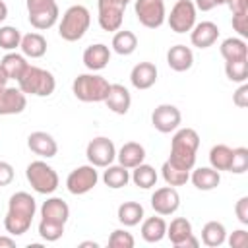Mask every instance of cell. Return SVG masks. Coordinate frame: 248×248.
<instances>
[{
  "instance_id": "cell-1",
  "label": "cell",
  "mask_w": 248,
  "mask_h": 248,
  "mask_svg": "<svg viewBox=\"0 0 248 248\" xmlns=\"http://www.w3.org/2000/svg\"><path fill=\"white\" fill-rule=\"evenodd\" d=\"M37 211V202L27 192H16L10 196L8 213L4 217V229L12 236H21L29 231Z\"/></svg>"
},
{
  "instance_id": "cell-2",
  "label": "cell",
  "mask_w": 248,
  "mask_h": 248,
  "mask_svg": "<svg viewBox=\"0 0 248 248\" xmlns=\"http://www.w3.org/2000/svg\"><path fill=\"white\" fill-rule=\"evenodd\" d=\"M200 147V136L194 128H176L170 140V157L169 161L180 169L192 170L196 165V153Z\"/></svg>"
},
{
  "instance_id": "cell-3",
  "label": "cell",
  "mask_w": 248,
  "mask_h": 248,
  "mask_svg": "<svg viewBox=\"0 0 248 248\" xmlns=\"http://www.w3.org/2000/svg\"><path fill=\"white\" fill-rule=\"evenodd\" d=\"M89 23H91V14L85 6H81V4L70 6L62 14V19L58 25V35L68 43H76L87 33Z\"/></svg>"
},
{
  "instance_id": "cell-4",
  "label": "cell",
  "mask_w": 248,
  "mask_h": 248,
  "mask_svg": "<svg viewBox=\"0 0 248 248\" xmlns=\"http://www.w3.org/2000/svg\"><path fill=\"white\" fill-rule=\"evenodd\" d=\"M17 87L25 95H35V97H48L56 89V79L54 76L39 66H27L21 78L17 79Z\"/></svg>"
},
{
  "instance_id": "cell-5",
  "label": "cell",
  "mask_w": 248,
  "mask_h": 248,
  "mask_svg": "<svg viewBox=\"0 0 248 248\" xmlns=\"http://www.w3.org/2000/svg\"><path fill=\"white\" fill-rule=\"evenodd\" d=\"M108 85L110 83L99 74H79L72 83V91L76 99L83 103H101L108 93Z\"/></svg>"
},
{
  "instance_id": "cell-6",
  "label": "cell",
  "mask_w": 248,
  "mask_h": 248,
  "mask_svg": "<svg viewBox=\"0 0 248 248\" xmlns=\"http://www.w3.org/2000/svg\"><path fill=\"white\" fill-rule=\"evenodd\" d=\"M25 178H27V182L31 184V188L37 194H45V196L52 194L60 184L56 170L50 165H46L45 161L29 163L27 169H25Z\"/></svg>"
},
{
  "instance_id": "cell-7",
  "label": "cell",
  "mask_w": 248,
  "mask_h": 248,
  "mask_svg": "<svg viewBox=\"0 0 248 248\" xmlns=\"http://www.w3.org/2000/svg\"><path fill=\"white\" fill-rule=\"evenodd\" d=\"M25 4H27L29 23L35 29L45 31V29H50L58 21L60 10H58L56 0H25Z\"/></svg>"
},
{
  "instance_id": "cell-8",
  "label": "cell",
  "mask_w": 248,
  "mask_h": 248,
  "mask_svg": "<svg viewBox=\"0 0 248 248\" xmlns=\"http://www.w3.org/2000/svg\"><path fill=\"white\" fill-rule=\"evenodd\" d=\"M134 12H136L138 21L147 29H157L167 19L165 0H136Z\"/></svg>"
},
{
  "instance_id": "cell-9",
  "label": "cell",
  "mask_w": 248,
  "mask_h": 248,
  "mask_svg": "<svg viewBox=\"0 0 248 248\" xmlns=\"http://www.w3.org/2000/svg\"><path fill=\"white\" fill-rule=\"evenodd\" d=\"M85 155H87L89 165H93L95 169L97 167L105 169V167L112 165V161L116 159V147H114L112 140H108L105 136H99V138H93L87 143Z\"/></svg>"
},
{
  "instance_id": "cell-10",
  "label": "cell",
  "mask_w": 248,
  "mask_h": 248,
  "mask_svg": "<svg viewBox=\"0 0 248 248\" xmlns=\"http://www.w3.org/2000/svg\"><path fill=\"white\" fill-rule=\"evenodd\" d=\"M99 10V25L103 31H118L124 21V10L126 4L122 0H99L97 2Z\"/></svg>"
},
{
  "instance_id": "cell-11",
  "label": "cell",
  "mask_w": 248,
  "mask_h": 248,
  "mask_svg": "<svg viewBox=\"0 0 248 248\" xmlns=\"http://www.w3.org/2000/svg\"><path fill=\"white\" fill-rule=\"evenodd\" d=\"M97 180H99V174H97L95 167L93 165H81L68 174L66 188L74 196H83L97 186Z\"/></svg>"
},
{
  "instance_id": "cell-12",
  "label": "cell",
  "mask_w": 248,
  "mask_h": 248,
  "mask_svg": "<svg viewBox=\"0 0 248 248\" xmlns=\"http://www.w3.org/2000/svg\"><path fill=\"white\" fill-rule=\"evenodd\" d=\"M170 29L174 33H186V31H192V27L196 25V6L192 0H178L169 17H167Z\"/></svg>"
},
{
  "instance_id": "cell-13",
  "label": "cell",
  "mask_w": 248,
  "mask_h": 248,
  "mask_svg": "<svg viewBox=\"0 0 248 248\" xmlns=\"http://www.w3.org/2000/svg\"><path fill=\"white\" fill-rule=\"evenodd\" d=\"M180 120H182L180 110L174 105H169V103H163V105L155 107L153 112H151V124L161 134L174 132L180 126Z\"/></svg>"
},
{
  "instance_id": "cell-14",
  "label": "cell",
  "mask_w": 248,
  "mask_h": 248,
  "mask_svg": "<svg viewBox=\"0 0 248 248\" xmlns=\"http://www.w3.org/2000/svg\"><path fill=\"white\" fill-rule=\"evenodd\" d=\"M151 207L157 215H172L178 207H180V196L176 192L174 186H163V188H157L151 196Z\"/></svg>"
},
{
  "instance_id": "cell-15",
  "label": "cell",
  "mask_w": 248,
  "mask_h": 248,
  "mask_svg": "<svg viewBox=\"0 0 248 248\" xmlns=\"http://www.w3.org/2000/svg\"><path fill=\"white\" fill-rule=\"evenodd\" d=\"M27 107V95L19 87H4L0 89V116L19 114Z\"/></svg>"
},
{
  "instance_id": "cell-16",
  "label": "cell",
  "mask_w": 248,
  "mask_h": 248,
  "mask_svg": "<svg viewBox=\"0 0 248 248\" xmlns=\"http://www.w3.org/2000/svg\"><path fill=\"white\" fill-rule=\"evenodd\" d=\"M27 147L35 153V155H39V157H45V159H50V157H54L56 153H58V143H56V140L50 136V134H46V132H31L29 136H27Z\"/></svg>"
},
{
  "instance_id": "cell-17",
  "label": "cell",
  "mask_w": 248,
  "mask_h": 248,
  "mask_svg": "<svg viewBox=\"0 0 248 248\" xmlns=\"http://www.w3.org/2000/svg\"><path fill=\"white\" fill-rule=\"evenodd\" d=\"M105 105L114 114H126L130 110V105H132L130 91L120 83H110L108 85V93L105 97Z\"/></svg>"
},
{
  "instance_id": "cell-18",
  "label": "cell",
  "mask_w": 248,
  "mask_h": 248,
  "mask_svg": "<svg viewBox=\"0 0 248 248\" xmlns=\"http://www.w3.org/2000/svg\"><path fill=\"white\" fill-rule=\"evenodd\" d=\"M219 39V27L213 21H202L196 23L190 31V41L198 48H209Z\"/></svg>"
},
{
  "instance_id": "cell-19",
  "label": "cell",
  "mask_w": 248,
  "mask_h": 248,
  "mask_svg": "<svg viewBox=\"0 0 248 248\" xmlns=\"http://www.w3.org/2000/svg\"><path fill=\"white\" fill-rule=\"evenodd\" d=\"M130 81L136 89L143 91L155 85L157 81V66L153 62H140L130 72Z\"/></svg>"
},
{
  "instance_id": "cell-20",
  "label": "cell",
  "mask_w": 248,
  "mask_h": 248,
  "mask_svg": "<svg viewBox=\"0 0 248 248\" xmlns=\"http://www.w3.org/2000/svg\"><path fill=\"white\" fill-rule=\"evenodd\" d=\"M68 217H70V207H68V203L62 198H48L46 202H43V205H41V219L66 225Z\"/></svg>"
},
{
  "instance_id": "cell-21",
  "label": "cell",
  "mask_w": 248,
  "mask_h": 248,
  "mask_svg": "<svg viewBox=\"0 0 248 248\" xmlns=\"http://www.w3.org/2000/svg\"><path fill=\"white\" fill-rule=\"evenodd\" d=\"M110 62V50L107 45L97 43V45H89L83 50V64L87 70L91 72H99L103 68H107V64Z\"/></svg>"
},
{
  "instance_id": "cell-22",
  "label": "cell",
  "mask_w": 248,
  "mask_h": 248,
  "mask_svg": "<svg viewBox=\"0 0 248 248\" xmlns=\"http://www.w3.org/2000/svg\"><path fill=\"white\" fill-rule=\"evenodd\" d=\"M167 64L174 72H186L194 64V52L186 45H174L167 52Z\"/></svg>"
},
{
  "instance_id": "cell-23",
  "label": "cell",
  "mask_w": 248,
  "mask_h": 248,
  "mask_svg": "<svg viewBox=\"0 0 248 248\" xmlns=\"http://www.w3.org/2000/svg\"><path fill=\"white\" fill-rule=\"evenodd\" d=\"M116 159L118 165L126 167V169H134L140 163H143L145 159V147L138 141H126L118 151H116Z\"/></svg>"
},
{
  "instance_id": "cell-24",
  "label": "cell",
  "mask_w": 248,
  "mask_h": 248,
  "mask_svg": "<svg viewBox=\"0 0 248 248\" xmlns=\"http://www.w3.org/2000/svg\"><path fill=\"white\" fill-rule=\"evenodd\" d=\"M19 48H21V54L27 56V58H41L46 52V39L41 33L21 35Z\"/></svg>"
},
{
  "instance_id": "cell-25",
  "label": "cell",
  "mask_w": 248,
  "mask_h": 248,
  "mask_svg": "<svg viewBox=\"0 0 248 248\" xmlns=\"http://www.w3.org/2000/svg\"><path fill=\"white\" fill-rule=\"evenodd\" d=\"M167 236V223L163 217H147L141 223V238L149 244L161 242Z\"/></svg>"
},
{
  "instance_id": "cell-26",
  "label": "cell",
  "mask_w": 248,
  "mask_h": 248,
  "mask_svg": "<svg viewBox=\"0 0 248 248\" xmlns=\"http://www.w3.org/2000/svg\"><path fill=\"white\" fill-rule=\"evenodd\" d=\"M219 52H221V56L225 58V62L248 58L246 41L240 39V37H229V39H225V41L221 43V46H219Z\"/></svg>"
},
{
  "instance_id": "cell-27",
  "label": "cell",
  "mask_w": 248,
  "mask_h": 248,
  "mask_svg": "<svg viewBox=\"0 0 248 248\" xmlns=\"http://www.w3.org/2000/svg\"><path fill=\"white\" fill-rule=\"evenodd\" d=\"M190 180L194 182V186H196L198 190L207 192V190H213V188L219 186L221 174H219V170H215L213 167H200V169H196V170L192 172Z\"/></svg>"
},
{
  "instance_id": "cell-28",
  "label": "cell",
  "mask_w": 248,
  "mask_h": 248,
  "mask_svg": "<svg viewBox=\"0 0 248 248\" xmlns=\"http://www.w3.org/2000/svg\"><path fill=\"white\" fill-rule=\"evenodd\" d=\"M227 240V229L223 223L219 221H207L202 229V242L209 248H217L221 244H225Z\"/></svg>"
},
{
  "instance_id": "cell-29",
  "label": "cell",
  "mask_w": 248,
  "mask_h": 248,
  "mask_svg": "<svg viewBox=\"0 0 248 248\" xmlns=\"http://www.w3.org/2000/svg\"><path fill=\"white\" fill-rule=\"evenodd\" d=\"M116 217L124 227H136L143 219V205L138 202H124L118 205Z\"/></svg>"
},
{
  "instance_id": "cell-30",
  "label": "cell",
  "mask_w": 248,
  "mask_h": 248,
  "mask_svg": "<svg viewBox=\"0 0 248 248\" xmlns=\"http://www.w3.org/2000/svg\"><path fill=\"white\" fill-rule=\"evenodd\" d=\"M0 66H2V70L6 72V76L10 78V79H19L21 78V74L25 72V68L29 66V62L25 60V56L23 54H17V52H8L2 60H0Z\"/></svg>"
},
{
  "instance_id": "cell-31",
  "label": "cell",
  "mask_w": 248,
  "mask_h": 248,
  "mask_svg": "<svg viewBox=\"0 0 248 248\" xmlns=\"http://www.w3.org/2000/svg\"><path fill=\"white\" fill-rule=\"evenodd\" d=\"M192 232V223L186 217H176L170 221V225H167V236L170 238V242L178 248Z\"/></svg>"
},
{
  "instance_id": "cell-32",
  "label": "cell",
  "mask_w": 248,
  "mask_h": 248,
  "mask_svg": "<svg viewBox=\"0 0 248 248\" xmlns=\"http://www.w3.org/2000/svg\"><path fill=\"white\" fill-rule=\"evenodd\" d=\"M107 170L103 172V182L112 188V190H118V188H124L128 182H130V170L122 165H108L105 167Z\"/></svg>"
},
{
  "instance_id": "cell-33",
  "label": "cell",
  "mask_w": 248,
  "mask_h": 248,
  "mask_svg": "<svg viewBox=\"0 0 248 248\" xmlns=\"http://www.w3.org/2000/svg\"><path fill=\"white\" fill-rule=\"evenodd\" d=\"M138 48V37L132 31H116L112 37V50L120 56H130Z\"/></svg>"
},
{
  "instance_id": "cell-34",
  "label": "cell",
  "mask_w": 248,
  "mask_h": 248,
  "mask_svg": "<svg viewBox=\"0 0 248 248\" xmlns=\"http://www.w3.org/2000/svg\"><path fill=\"white\" fill-rule=\"evenodd\" d=\"M130 180L138 186V188H153L157 184V170L151 167V165H145V163H140L138 167H134L132 174H130Z\"/></svg>"
},
{
  "instance_id": "cell-35",
  "label": "cell",
  "mask_w": 248,
  "mask_h": 248,
  "mask_svg": "<svg viewBox=\"0 0 248 248\" xmlns=\"http://www.w3.org/2000/svg\"><path fill=\"white\" fill-rule=\"evenodd\" d=\"M161 176L169 186H182V184H186L190 180V170L180 169V167H176L174 163H170L167 159L163 163V167H161Z\"/></svg>"
},
{
  "instance_id": "cell-36",
  "label": "cell",
  "mask_w": 248,
  "mask_h": 248,
  "mask_svg": "<svg viewBox=\"0 0 248 248\" xmlns=\"http://www.w3.org/2000/svg\"><path fill=\"white\" fill-rule=\"evenodd\" d=\"M232 159V149L225 143H217L209 149V165L215 170H229Z\"/></svg>"
},
{
  "instance_id": "cell-37",
  "label": "cell",
  "mask_w": 248,
  "mask_h": 248,
  "mask_svg": "<svg viewBox=\"0 0 248 248\" xmlns=\"http://www.w3.org/2000/svg\"><path fill=\"white\" fill-rule=\"evenodd\" d=\"M225 74L234 83H244L248 78V58L244 60H231L225 62Z\"/></svg>"
},
{
  "instance_id": "cell-38",
  "label": "cell",
  "mask_w": 248,
  "mask_h": 248,
  "mask_svg": "<svg viewBox=\"0 0 248 248\" xmlns=\"http://www.w3.org/2000/svg\"><path fill=\"white\" fill-rule=\"evenodd\" d=\"M21 43V33L19 29L12 27V25H4L0 27V48L4 50H14L17 48Z\"/></svg>"
},
{
  "instance_id": "cell-39",
  "label": "cell",
  "mask_w": 248,
  "mask_h": 248,
  "mask_svg": "<svg viewBox=\"0 0 248 248\" xmlns=\"http://www.w3.org/2000/svg\"><path fill=\"white\" fill-rule=\"evenodd\" d=\"M39 234H41V238L46 240V242H56V240L64 234V225L41 219V223H39Z\"/></svg>"
},
{
  "instance_id": "cell-40",
  "label": "cell",
  "mask_w": 248,
  "mask_h": 248,
  "mask_svg": "<svg viewBox=\"0 0 248 248\" xmlns=\"http://www.w3.org/2000/svg\"><path fill=\"white\" fill-rule=\"evenodd\" d=\"M246 169H248V149L246 147H234L229 172L242 174V172H246Z\"/></svg>"
},
{
  "instance_id": "cell-41",
  "label": "cell",
  "mask_w": 248,
  "mask_h": 248,
  "mask_svg": "<svg viewBox=\"0 0 248 248\" xmlns=\"http://www.w3.org/2000/svg\"><path fill=\"white\" fill-rule=\"evenodd\" d=\"M134 244H136V240H134L132 232H128L124 229H116L108 236V246L110 248H134Z\"/></svg>"
},
{
  "instance_id": "cell-42",
  "label": "cell",
  "mask_w": 248,
  "mask_h": 248,
  "mask_svg": "<svg viewBox=\"0 0 248 248\" xmlns=\"http://www.w3.org/2000/svg\"><path fill=\"white\" fill-rule=\"evenodd\" d=\"M229 246L231 248H246L248 246V232L244 229H236L229 236Z\"/></svg>"
},
{
  "instance_id": "cell-43",
  "label": "cell",
  "mask_w": 248,
  "mask_h": 248,
  "mask_svg": "<svg viewBox=\"0 0 248 248\" xmlns=\"http://www.w3.org/2000/svg\"><path fill=\"white\" fill-rule=\"evenodd\" d=\"M232 29L240 35V39L248 37V14H236V16H232Z\"/></svg>"
},
{
  "instance_id": "cell-44",
  "label": "cell",
  "mask_w": 248,
  "mask_h": 248,
  "mask_svg": "<svg viewBox=\"0 0 248 248\" xmlns=\"http://www.w3.org/2000/svg\"><path fill=\"white\" fill-rule=\"evenodd\" d=\"M232 103L238 108H246L248 107V85L246 83H240V87L232 93Z\"/></svg>"
},
{
  "instance_id": "cell-45",
  "label": "cell",
  "mask_w": 248,
  "mask_h": 248,
  "mask_svg": "<svg viewBox=\"0 0 248 248\" xmlns=\"http://www.w3.org/2000/svg\"><path fill=\"white\" fill-rule=\"evenodd\" d=\"M234 213H236V217L242 225H248V196H242L234 203Z\"/></svg>"
},
{
  "instance_id": "cell-46",
  "label": "cell",
  "mask_w": 248,
  "mask_h": 248,
  "mask_svg": "<svg viewBox=\"0 0 248 248\" xmlns=\"http://www.w3.org/2000/svg\"><path fill=\"white\" fill-rule=\"evenodd\" d=\"M14 180V167L6 161H0V186H8Z\"/></svg>"
},
{
  "instance_id": "cell-47",
  "label": "cell",
  "mask_w": 248,
  "mask_h": 248,
  "mask_svg": "<svg viewBox=\"0 0 248 248\" xmlns=\"http://www.w3.org/2000/svg\"><path fill=\"white\" fill-rule=\"evenodd\" d=\"M225 4L232 12V16H236V14H248V0H227Z\"/></svg>"
},
{
  "instance_id": "cell-48",
  "label": "cell",
  "mask_w": 248,
  "mask_h": 248,
  "mask_svg": "<svg viewBox=\"0 0 248 248\" xmlns=\"http://www.w3.org/2000/svg\"><path fill=\"white\" fill-rule=\"evenodd\" d=\"M227 0H194V6H196V10H202V12H209V10H213L215 6H221V4H225Z\"/></svg>"
},
{
  "instance_id": "cell-49",
  "label": "cell",
  "mask_w": 248,
  "mask_h": 248,
  "mask_svg": "<svg viewBox=\"0 0 248 248\" xmlns=\"http://www.w3.org/2000/svg\"><path fill=\"white\" fill-rule=\"evenodd\" d=\"M198 244H200V242H198V238H196L194 234H190V236H188V238H186L178 248H198Z\"/></svg>"
},
{
  "instance_id": "cell-50",
  "label": "cell",
  "mask_w": 248,
  "mask_h": 248,
  "mask_svg": "<svg viewBox=\"0 0 248 248\" xmlns=\"http://www.w3.org/2000/svg\"><path fill=\"white\" fill-rule=\"evenodd\" d=\"M16 246V240L10 236H0V248H14Z\"/></svg>"
},
{
  "instance_id": "cell-51",
  "label": "cell",
  "mask_w": 248,
  "mask_h": 248,
  "mask_svg": "<svg viewBox=\"0 0 248 248\" xmlns=\"http://www.w3.org/2000/svg\"><path fill=\"white\" fill-rule=\"evenodd\" d=\"M6 17H8V6H6V4L0 0V23H2Z\"/></svg>"
},
{
  "instance_id": "cell-52",
  "label": "cell",
  "mask_w": 248,
  "mask_h": 248,
  "mask_svg": "<svg viewBox=\"0 0 248 248\" xmlns=\"http://www.w3.org/2000/svg\"><path fill=\"white\" fill-rule=\"evenodd\" d=\"M8 79H10V78L6 76V72H4L2 66H0V89H4V87L8 85Z\"/></svg>"
},
{
  "instance_id": "cell-53",
  "label": "cell",
  "mask_w": 248,
  "mask_h": 248,
  "mask_svg": "<svg viewBox=\"0 0 248 248\" xmlns=\"http://www.w3.org/2000/svg\"><path fill=\"white\" fill-rule=\"evenodd\" d=\"M79 246H81V248H85V246H93V248H97L99 244H97V242H81Z\"/></svg>"
},
{
  "instance_id": "cell-54",
  "label": "cell",
  "mask_w": 248,
  "mask_h": 248,
  "mask_svg": "<svg viewBox=\"0 0 248 248\" xmlns=\"http://www.w3.org/2000/svg\"><path fill=\"white\" fill-rule=\"evenodd\" d=\"M122 2H124V4H128V2H130V0H122Z\"/></svg>"
}]
</instances>
